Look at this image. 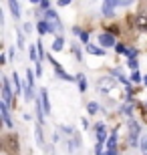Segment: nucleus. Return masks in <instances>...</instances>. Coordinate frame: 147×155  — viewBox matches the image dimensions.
Listing matches in <instances>:
<instances>
[{"instance_id":"obj_24","label":"nucleus","mask_w":147,"mask_h":155,"mask_svg":"<svg viewBox=\"0 0 147 155\" xmlns=\"http://www.w3.org/2000/svg\"><path fill=\"white\" fill-rule=\"evenodd\" d=\"M73 51H75V54H77V58H79V61H81V51H79V46L75 45V46H73Z\"/></svg>"},{"instance_id":"obj_23","label":"nucleus","mask_w":147,"mask_h":155,"mask_svg":"<svg viewBox=\"0 0 147 155\" xmlns=\"http://www.w3.org/2000/svg\"><path fill=\"white\" fill-rule=\"evenodd\" d=\"M129 67H131V69H133V71L137 69V61H135V58H131V61H129Z\"/></svg>"},{"instance_id":"obj_20","label":"nucleus","mask_w":147,"mask_h":155,"mask_svg":"<svg viewBox=\"0 0 147 155\" xmlns=\"http://www.w3.org/2000/svg\"><path fill=\"white\" fill-rule=\"evenodd\" d=\"M87 107H89V113H91V115H95L97 111H99V105H97V103H89Z\"/></svg>"},{"instance_id":"obj_12","label":"nucleus","mask_w":147,"mask_h":155,"mask_svg":"<svg viewBox=\"0 0 147 155\" xmlns=\"http://www.w3.org/2000/svg\"><path fill=\"white\" fill-rule=\"evenodd\" d=\"M77 85H79V91H87V81H85V75H77Z\"/></svg>"},{"instance_id":"obj_9","label":"nucleus","mask_w":147,"mask_h":155,"mask_svg":"<svg viewBox=\"0 0 147 155\" xmlns=\"http://www.w3.org/2000/svg\"><path fill=\"white\" fill-rule=\"evenodd\" d=\"M115 6H117V2H111V0L103 2V14H105V16H113L115 14Z\"/></svg>"},{"instance_id":"obj_14","label":"nucleus","mask_w":147,"mask_h":155,"mask_svg":"<svg viewBox=\"0 0 147 155\" xmlns=\"http://www.w3.org/2000/svg\"><path fill=\"white\" fill-rule=\"evenodd\" d=\"M12 83H14V91H16V95H18V93L22 91V87H20V79H18L16 73H12Z\"/></svg>"},{"instance_id":"obj_13","label":"nucleus","mask_w":147,"mask_h":155,"mask_svg":"<svg viewBox=\"0 0 147 155\" xmlns=\"http://www.w3.org/2000/svg\"><path fill=\"white\" fill-rule=\"evenodd\" d=\"M139 149H141L143 155H147V133L141 135V139H139Z\"/></svg>"},{"instance_id":"obj_17","label":"nucleus","mask_w":147,"mask_h":155,"mask_svg":"<svg viewBox=\"0 0 147 155\" xmlns=\"http://www.w3.org/2000/svg\"><path fill=\"white\" fill-rule=\"evenodd\" d=\"M10 10L16 18H20V6H18V2H10Z\"/></svg>"},{"instance_id":"obj_25","label":"nucleus","mask_w":147,"mask_h":155,"mask_svg":"<svg viewBox=\"0 0 147 155\" xmlns=\"http://www.w3.org/2000/svg\"><path fill=\"white\" fill-rule=\"evenodd\" d=\"M117 51H119V52H127V48H125L123 45H117Z\"/></svg>"},{"instance_id":"obj_3","label":"nucleus","mask_w":147,"mask_h":155,"mask_svg":"<svg viewBox=\"0 0 147 155\" xmlns=\"http://www.w3.org/2000/svg\"><path fill=\"white\" fill-rule=\"evenodd\" d=\"M46 22H48V26L52 30H61V20H58L55 10H46Z\"/></svg>"},{"instance_id":"obj_4","label":"nucleus","mask_w":147,"mask_h":155,"mask_svg":"<svg viewBox=\"0 0 147 155\" xmlns=\"http://www.w3.org/2000/svg\"><path fill=\"white\" fill-rule=\"evenodd\" d=\"M10 99H12V89L10 85H8V81L4 79V83H2V103H10Z\"/></svg>"},{"instance_id":"obj_6","label":"nucleus","mask_w":147,"mask_h":155,"mask_svg":"<svg viewBox=\"0 0 147 155\" xmlns=\"http://www.w3.org/2000/svg\"><path fill=\"white\" fill-rule=\"evenodd\" d=\"M40 105H42V111L48 115V113H51V101H48V95H46L45 89L40 91Z\"/></svg>"},{"instance_id":"obj_10","label":"nucleus","mask_w":147,"mask_h":155,"mask_svg":"<svg viewBox=\"0 0 147 155\" xmlns=\"http://www.w3.org/2000/svg\"><path fill=\"white\" fill-rule=\"evenodd\" d=\"M135 26L137 28H147V14H139V16H137Z\"/></svg>"},{"instance_id":"obj_11","label":"nucleus","mask_w":147,"mask_h":155,"mask_svg":"<svg viewBox=\"0 0 147 155\" xmlns=\"http://www.w3.org/2000/svg\"><path fill=\"white\" fill-rule=\"evenodd\" d=\"M38 32H40V35H46V32H52V28L48 26L46 20H40V22H38Z\"/></svg>"},{"instance_id":"obj_15","label":"nucleus","mask_w":147,"mask_h":155,"mask_svg":"<svg viewBox=\"0 0 147 155\" xmlns=\"http://www.w3.org/2000/svg\"><path fill=\"white\" fill-rule=\"evenodd\" d=\"M87 51H89L91 54H101V57L105 54V51H103V48H99V46H93V45H89V46H87Z\"/></svg>"},{"instance_id":"obj_1","label":"nucleus","mask_w":147,"mask_h":155,"mask_svg":"<svg viewBox=\"0 0 147 155\" xmlns=\"http://www.w3.org/2000/svg\"><path fill=\"white\" fill-rule=\"evenodd\" d=\"M97 89L101 93H111L115 91V79L113 77H103V79L97 81Z\"/></svg>"},{"instance_id":"obj_2","label":"nucleus","mask_w":147,"mask_h":155,"mask_svg":"<svg viewBox=\"0 0 147 155\" xmlns=\"http://www.w3.org/2000/svg\"><path fill=\"white\" fill-rule=\"evenodd\" d=\"M139 133H141V129H139V123L137 121H129V143L131 145H137L139 143Z\"/></svg>"},{"instance_id":"obj_19","label":"nucleus","mask_w":147,"mask_h":155,"mask_svg":"<svg viewBox=\"0 0 147 155\" xmlns=\"http://www.w3.org/2000/svg\"><path fill=\"white\" fill-rule=\"evenodd\" d=\"M62 42H65V40L58 36V38L55 40V45H52V51H57V52H58V51H62Z\"/></svg>"},{"instance_id":"obj_16","label":"nucleus","mask_w":147,"mask_h":155,"mask_svg":"<svg viewBox=\"0 0 147 155\" xmlns=\"http://www.w3.org/2000/svg\"><path fill=\"white\" fill-rule=\"evenodd\" d=\"M73 32L77 36H81V40H83V42H87V40H89V35H87L85 30H81V28H73Z\"/></svg>"},{"instance_id":"obj_8","label":"nucleus","mask_w":147,"mask_h":155,"mask_svg":"<svg viewBox=\"0 0 147 155\" xmlns=\"http://www.w3.org/2000/svg\"><path fill=\"white\" fill-rule=\"evenodd\" d=\"M48 61H51V63L55 64V71H57V75L61 77V79H65V81H73V77H68L67 73H65V71H62V67H61V64H58L57 61H55V58H51V57H48Z\"/></svg>"},{"instance_id":"obj_21","label":"nucleus","mask_w":147,"mask_h":155,"mask_svg":"<svg viewBox=\"0 0 147 155\" xmlns=\"http://www.w3.org/2000/svg\"><path fill=\"white\" fill-rule=\"evenodd\" d=\"M36 143L45 145V141H42V133H40V127H36Z\"/></svg>"},{"instance_id":"obj_5","label":"nucleus","mask_w":147,"mask_h":155,"mask_svg":"<svg viewBox=\"0 0 147 155\" xmlns=\"http://www.w3.org/2000/svg\"><path fill=\"white\" fill-rule=\"evenodd\" d=\"M0 113H2V121H4V125L6 127H12L10 113H8V105H6V103H0Z\"/></svg>"},{"instance_id":"obj_7","label":"nucleus","mask_w":147,"mask_h":155,"mask_svg":"<svg viewBox=\"0 0 147 155\" xmlns=\"http://www.w3.org/2000/svg\"><path fill=\"white\" fill-rule=\"evenodd\" d=\"M99 42H101L103 46H113V45H117V42H115V36L109 35V32H103V35L99 36Z\"/></svg>"},{"instance_id":"obj_22","label":"nucleus","mask_w":147,"mask_h":155,"mask_svg":"<svg viewBox=\"0 0 147 155\" xmlns=\"http://www.w3.org/2000/svg\"><path fill=\"white\" fill-rule=\"evenodd\" d=\"M131 81H133V83H139V81H141V75H139L137 71H133V75H131Z\"/></svg>"},{"instance_id":"obj_18","label":"nucleus","mask_w":147,"mask_h":155,"mask_svg":"<svg viewBox=\"0 0 147 155\" xmlns=\"http://www.w3.org/2000/svg\"><path fill=\"white\" fill-rule=\"evenodd\" d=\"M28 54H30V58H32V61H40V58H38V48L30 46V48H28Z\"/></svg>"}]
</instances>
